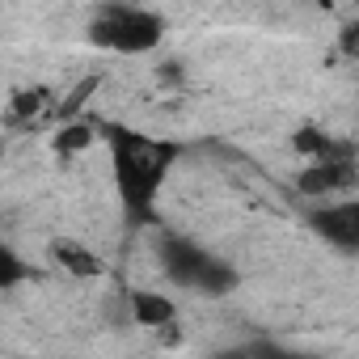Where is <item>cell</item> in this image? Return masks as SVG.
I'll list each match as a JSON object with an SVG mask.
<instances>
[{
    "label": "cell",
    "mask_w": 359,
    "mask_h": 359,
    "mask_svg": "<svg viewBox=\"0 0 359 359\" xmlns=\"http://www.w3.org/2000/svg\"><path fill=\"white\" fill-rule=\"evenodd\" d=\"M355 182H359V161H309L304 173L296 177L304 195H334V191H351Z\"/></svg>",
    "instance_id": "6"
},
{
    "label": "cell",
    "mask_w": 359,
    "mask_h": 359,
    "mask_svg": "<svg viewBox=\"0 0 359 359\" xmlns=\"http://www.w3.org/2000/svg\"><path fill=\"white\" fill-rule=\"evenodd\" d=\"M338 43H342V51H346L351 60H359V22H355V26H346Z\"/></svg>",
    "instance_id": "12"
},
{
    "label": "cell",
    "mask_w": 359,
    "mask_h": 359,
    "mask_svg": "<svg viewBox=\"0 0 359 359\" xmlns=\"http://www.w3.org/2000/svg\"><path fill=\"white\" fill-rule=\"evenodd\" d=\"M93 144V127H85V123H76V118H68L60 131H55V152L60 156H72V152H81V148H89Z\"/></svg>",
    "instance_id": "10"
},
{
    "label": "cell",
    "mask_w": 359,
    "mask_h": 359,
    "mask_svg": "<svg viewBox=\"0 0 359 359\" xmlns=\"http://www.w3.org/2000/svg\"><path fill=\"white\" fill-rule=\"evenodd\" d=\"M22 275H26V266H22V258H18L13 250H5V254H0V287H5V292H13Z\"/></svg>",
    "instance_id": "11"
},
{
    "label": "cell",
    "mask_w": 359,
    "mask_h": 359,
    "mask_svg": "<svg viewBox=\"0 0 359 359\" xmlns=\"http://www.w3.org/2000/svg\"><path fill=\"white\" fill-rule=\"evenodd\" d=\"M313 233L321 241H330L342 254H359V199H338L330 208H317L309 216Z\"/></svg>",
    "instance_id": "4"
},
{
    "label": "cell",
    "mask_w": 359,
    "mask_h": 359,
    "mask_svg": "<svg viewBox=\"0 0 359 359\" xmlns=\"http://www.w3.org/2000/svg\"><path fill=\"white\" fill-rule=\"evenodd\" d=\"M106 140H110V165H114V187H118V199L127 208V216H148L152 212V199L165 182V173L177 156L173 144L165 140H152L144 131H131V127H106Z\"/></svg>",
    "instance_id": "1"
},
{
    "label": "cell",
    "mask_w": 359,
    "mask_h": 359,
    "mask_svg": "<svg viewBox=\"0 0 359 359\" xmlns=\"http://www.w3.org/2000/svg\"><path fill=\"white\" fill-rule=\"evenodd\" d=\"M161 39H165V18L144 5H127V0H110L89 22V43L102 51H118V55L156 51Z\"/></svg>",
    "instance_id": "2"
},
{
    "label": "cell",
    "mask_w": 359,
    "mask_h": 359,
    "mask_svg": "<svg viewBox=\"0 0 359 359\" xmlns=\"http://www.w3.org/2000/svg\"><path fill=\"white\" fill-rule=\"evenodd\" d=\"M60 114L55 106V93L47 85H34V89H18L5 106V127L9 131H22V127H39V123H51Z\"/></svg>",
    "instance_id": "5"
},
{
    "label": "cell",
    "mask_w": 359,
    "mask_h": 359,
    "mask_svg": "<svg viewBox=\"0 0 359 359\" xmlns=\"http://www.w3.org/2000/svg\"><path fill=\"white\" fill-rule=\"evenodd\" d=\"M51 262L64 271V275H72V279H97L106 266H102V258L89 250V245H81V241H72V237H55L51 241Z\"/></svg>",
    "instance_id": "8"
},
{
    "label": "cell",
    "mask_w": 359,
    "mask_h": 359,
    "mask_svg": "<svg viewBox=\"0 0 359 359\" xmlns=\"http://www.w3.org/2000/svg\"><path fill=\"white\" fill-rule=\"evenodd\" d=\"M292 148H296L300 156H309V161H359L351 140H334L330 131H321V127H313V123L292 135Z\"/></svg>",
    "instance_id": "7"
},
{
    "label": "cell",
    "mask_w": 359,
    "mask_h": 359,
    "mask_svg": "<svg viewBox=\"0 0 359 359\" xmlns=\"http://www.w3.org/2000/svg\"><path fill=\"white\" fill-rule=\"evenodd\" d=\"M131 313H135V325H148V330H161V325L177 321V304L169 296H161V292H135Z\"/></svg>",
    "instance_id": "9"
},
{
    "label": "cell",
    "mask_w": 359,
    "mask_h": 359,
    "mask_svg": "<svg viewBox=\"0 0 359 359\" xmlns=\"http://www.w3.org/2000/svg\"><path fill=\"white\" fill-rule=\"evenodd\" d=\"M161 266H165V275H169L177 287L208 292V296H224V292L233 287V279H237L220 258H212L208 250H199V245L187 241V237H165V241H161Z\"/></svg>",
    "instance_id": "3"
}]
</instances>
